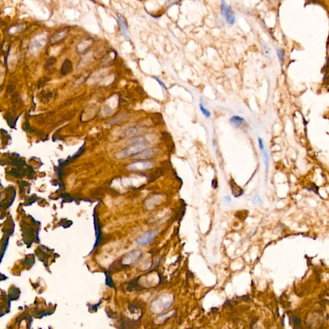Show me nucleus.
I'll use <instances>...</instances> for the list:
<instances>
[{
  "label": "nucleus",
  "instance_id": "obj_1",
  "mask_svg": "<svg viewBox=\"0 0 329 329\" xmlns=\"http://www.w3.org/2000/svg\"><path fill=\"white\" fill-rule=\"evenodd\" d=\"M148 147V144H132L120 152L116 153L115 157L118 159H123L127 157H129L132 155H135L140 152L142 151Z\"/></svg>",
  "mask_w": 329,
  "mask_h": 329
},
{
  "label": "nucleus",
  "instance_id": "obj_2",
  "mask_svg": "<svg viewBox=\"0 0 329 329\" xmlns=\"http://www.w3.org/2000/svg\"><path fill=\"white\" fill-rule=\"evenodd\" d=\"M156 166L154 161H148L145 160H140V161L133 162L126 167L129 170L132 171H145L151 170Z\"/></svg>",
  "mask_w": 329,
  "mask_h": 329
},
{
  "label": "nucleus",
  "instance_id": "obj_3",
  "mask_svg": "<svg viewBox=\"0 0 329 329\" xmlns=\"http://www.w3.org/2000/svg\"><path fill=\"white\" fill-rule=\"evenodd\" d=\"M159 151L157 148H145V149L143 150L142 151L140 152L139 153L134 155L133 158L136 160H148L150 159H152L156 158L159 154Z\"/></svg>",
  "mask_w": 329,
  "mask_h": 329
},
{
  "label": "nucleus",
  "instance_id": "obj_4",
  "mask_svg": "<svg viewBox=\"0 0 329 329\" xmlns=\"http://www.w3.org/2000/svg\"><path fill=\"white\" fill-rule=\"evenodd\" d=\"M221 9L222 15L226 18L228 24L231 25H233L235 22V17L234 14L230 9V6L226 3L224 0L221 1Z\"/></svg>",
  "mask_w": 329,
  "mask_h": 329
},
{
  "label": "nucleus",
  "instance_id": "obj_5",
  "mask_svg": "<svg viewBox=\"0 0 329 329\" xmlns=\"http://www.w3.org/2000/svg\"><path fill=\"white\" fill-rule=\"evenodd\" d=\"M158 235L157 230H151L145 232L142 236H140L137 239L136 242L137 244L140 246H145L150 244L151 242L156 238V235Z\"/></svg>",
  "mask_w": 329,
  "mask_h": 329
},
{
  "label": "nucleus",
  "instance_id": "obj_6",
  "mask_svg": "<svg viewBox=\"0 0 329 329\" xmlns=\"http://www.w3.org/2000/svg\"><path fill=\"white\" fill-rule=\"evenodd\" d=\"M229 122L231 126L235 129L244 128L245 127V123H247L244 118L238 115L232 116L230 119Z\"/></svg>",
  "mask_w": 329,
  "mask_h": 329
},
{
  "label": "nucleus",
  "instance_id": "obj_7",
  "mask_svg": "<svg viewBox=\"0 0 329 329\" xmlns=\"http://www.w3.org/2000/svg\"><path fill=\"white\" fill-rule=\"evenodd\" d=\"M116 15H117V19H118V22H119V25L120 26L122 34V35H123L124 37H125L126 39H128L129 38L128 28H127V24L126 19H125V18L120 14L118 13Z\"/></svg>",
  "mask_w": 329,
  "mask_h": 329
},
{
  "label": "nucleus",
  "instance_id": "obj_8",
  "mask_svg": "<svg viewBox=\"0 0 329 329\" xmlns=\"http://www.w3.org/2000/svg\"><path fill=\"white\" fill-rule=\"evenodd\" d=\"M229 183H230L232 194L233 195L234 197L239 198L241 196V195H243L244 190L242 189L239 185H238L233 179H231Z\"/></svg>",
  "mask_w": 329,
  "mask_h": 329
},
{
  "label": "nucleus",
  "instance_id": "obj_9",
  "mask_svg": "<svg viewBox=\"0 0 329 329\" xmlns=\"http://www.w3.org/2000/svg\"><path fill=\"white\" fill-rule=\"evenodd\" d=\"M161 137H162V140L163 142L167 144L169 151L170 152L173 151L174 148V145L173 140H172L171 135L168 132H162Z\"/></svg>",
  "mask_w": 329,
  "mask_h": 329
},
{
  "label": "nucleus",
  "instance_id": "obj_10",
  "mask_svg": "<svg viewBox=\"0 0 329 329\" xmlns=\"http://www.w3.org/2000/svg\"><path fill=\"white\" fill-rule=\"evenodd\" d=\"M73 65L72 62L68 59L65 60V61L62 64L61 69H60V74L62 75H66V74L69 73L72 70Z\"/></svg>",
  "mask_w": 329,
  "mask_h": 329
},
{
  "label": "nucleus",
  "instance_id": "obj_11",
  "mask_svg": "<svg viewBox=\"0 0 329 329\" xmlns=\"http://www.w3.org/2000/svg\"><path fill=\"white\" fill-rule=\"evenodd\" d=\"M66 30H62L60 32H59L55 34L52 38L50 42L52 44H54L59 42L60 40H63V39L66 37Z\"/></svg>",
  "mask_w": 329,
  "mask_h": 329
},
{
  "label": "nucleus",
  "instance_id": "obj_12",
  "mask_svg": "<svg viewBox=\"0 0 329 329\" xmlns=\"http://www.w3.org/2000/svg\"><path fill=\"white\" fill-rule=\"evenodd\" d=\"M129 142L132 144H148L147 138L145 136H134L131 138Z\"/></svg>",
  "mask_w": 329,
  "mask_h": 329
},
{
  "label": "nucleus",
  "instance_id": "obj_13",
  "mask_svg": "<svg viewBox=\"0 0 329 329\" xmlns=\"http://www.w3.org/2000/svg\"><path fill=\"white\" fill-rule=\"evenodd\" d=\"M262 45V50L264 56L268 59H270L272 56V50L269 46L268 44L264 43V41H262L261 43Z\"/></svg>",
  "mask_w": 329,
  "mask_h": 329
},
{
  "label": "nucleus",
  "instance_id": "obj_14",
  "mask_svg": "<svg viewBox=\"0 0 329 329\" xmlns=\"http://www.w3.org/2000/svg\"><path fill=\"white\" fill-rule=\"evenodd\" d=\"M276 51H277L278 58L280 62V65L281 66H282L284 64V61H285V52L283 49H281V48H277Z\"/></svg>",
  "mask_w": 329,
  "mask_h": 329
},
{
  "label": "nucleus",
  "instance_id": "obj_15",
  "mask_svg": "<svg viewBox=\"0 0 329 329\" xmlns=\"http://www.w3.org/2000/svg\"><path fill=\"white\" fill-rule=\"evenodd\" d=\"M140 132V129L137 127H131L125 130V134L126 136H135Z\"/></svg>",
  "mask_w": 329,
  "mask_h": 329
},
{
  "label": "nucleus",
  "instance_id": "obj_16",
  "mask_svg": "<svg viewBox=\"0 0 329 329\" xmlns=\"http://www.w3.org/2000/svg\"><path fill=\"white\" fill-rule=\"evenodd\" d=\"M199 108H200V110H201L202 114L204 115L206 119H210V118L211 116V112L208 110V109H206L205 107L204 104H203L201 102H200L199 103Z\"/></svg>",
  "mask_w": 329,
  "mask_h": 329
},
{
  "label": "nucleus",
  "instance_id": "obj_17",
  "mask_svg": "<svg viewBox=\"0 0 329 329\" xmlns=\"http://www.w3.org/2000/svg\"><path fill=\"white\" fill-rule=\"evenodd\" d=\"M262 153L263 154V158H264V164L265 166V169L266 170H268L269 169V155H268V153L267 152V150L265 149L262 151Z\"/></svg>",
  "mask_w": 329,
  "mask_h": 329
},
{
  "label": "nucleus",
  "instance_id": "obj_18",
  "mask_svg": "<svg viewBox=\"0 0 329 329\" xmlns=\"http://www.w3.org/2000/svg\"><path fill=\"white\" fill-rule=\"evenodd\" d=\"M183 1V0H167L165 2V6L167 7H170L172 5L177 4L179 2Z\"/></svg>",
  "mask_w": 329,
  "mask_h": 329
},
{
  "label": "nucleus",
  "instance_id": "obj_19",
  "mask_svg": "<svg viewBox=\"0 0 329 329\" xmlns=\"http://www.w3.org/2000/svg\"><path fill=\"white\" fill-rule=\"evenodd\" d=\"M153 78H154V79H155V80H156V81H157V82H158V83H159V84H160V85L161 86V87H162L163 88H164V90H167V91L168 90V88L167 87V85H166L165 84H164V82H162V81H161V80H160V79H159V78H158V77L154 76V77H153Z\"/></svg>",
  "mask_w": 329,
  "mask_h": 329
},
{
  "label": "nucleus",
  "instance_id": "obj_20",
  "mask_svg": "<svg viewBox=\"0 0 329 329\" xmlns=\"http://www.w3.org/2000/svg\"><path fill=\"white\" fill-rule=\"evenodd\" d=\"M258 145H259V148H260L261 152H262V151H263L265 149V147H264L263 140L261 138H258Z\"/></svg>",
  "mask_w": 329,
  "mask_h": 329
},
{
  "label": "nucleus",
  "instance_id": "obj_21",
  "mask_svg": "<svg viewBox=\"0 0 329 329\" xmlns=\"http://www.w3.org/2000/svg\"><path fill=\"white\" fill-rule=\"evenodd\" d=\"M292 321H293V323L295 325H298L301 323L300 318H298V317H297V316H293L292 318Z\"/></svg>",
  "mask_w": 329,
  "mask_h": 329
},
{
  "label": "nucleus",
  "instance_id": "obj_22",
  "mask_svg": "<svg viewBox=\"0 0 329 329\" xmlns=\"http://www.w3.org/2000/svg\"><path fill=\"white\" fill-rule=\"evenodd\" d=\"M56 58H54V57L50 58L48 61L46 62V67L48 68V67H50V66H52L53 65L54 62H56Z\"/></svg>",
  "mask_w": 329,
  "mask_h": 329
},
{
  "label": "nucleus",
  "instance_id": "obj_23",
  "mask_svg": "<svg viewBox=\"0 0 329 329\" xmlns=\"http://www.w3.org/2000/svg\"><path fill=\"white\" fill-rule=\"evenodd\" d=\"M211 186H212L214 189H216L218 187V181L216 179H212V181H211Z\"/></svg>",
  "mask_w": 329,
  "mask_h": 329
},
{
  "label": "nucleus",
  "instance_id": "obj_24",
  "mask_svg": "<svg viewBox=\"0 0 329 329\" xmlns=\"http://www.w3.org/2000/svg\"><path fill=\"white\" fill-rule=\"evenodd\" d=\"M253 202L255 204H260V203L261 202V199L260 198L259 196H258V195H256V196H255L253 199Z\"/></svg>",
  "mask_w": 329,
  "mask_h": 329
},
{
  "label": "nucleus",
  "instance_id": "obj_25",
  "mask_svg": "<svg viewBox=\"0 0 329 329\" xmlns=\"http://www.w3.org/2000/svg\"><path fill=\"white\" fill-rule=\"evenodd\" d=\"M224 201L226 202H231V198L229 196H226L224 198Z\"/></svg>",
  "mask_w": 329,
  "mask_h": 329
},
{
  "label": "nucleus",
  "instance_id": "obj_26",
  "mask_svg": "<svg viewBox=\"0 0 329 329\" xmlns=\"http://www.w3.org/2000/svg\"><path fill=\"white\" fill-rule=\"evenodd\" d=\"M310 1H312V2H315L316 1V0H310Z\"/></svg>",
  "mask_w": 329,
  "mask_h": 329
},
{
  "label": "nucleus",
  "instance_id": "obj_27",
  "mask_svg": "<svg viewBox=\"0 0 329 329\" xmlns=\"http://www.w3.org/2000/svg\"><path fill=\"white\" fill-rule=\"evenodd\" d=\"M196 1H199V0H196Z\"/></svg>",
  "mask_w": 329,
  "mask_h": 329
}]
</instances>
